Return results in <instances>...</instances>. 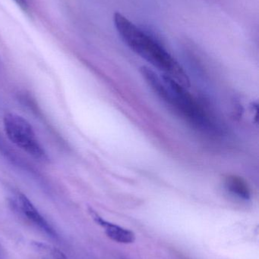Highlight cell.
<instances>
[{
    "label": "cell",
    "mask_w": 259,
    "mask_h": 259,
    "mask_svg": "<svg viewBox=\"0 0 259 259\" xmlns=\"http://www.w3.org/2000/svg\"><path fill=\"white\" fill-rule=\"evenodd\" d=\"M114 21L120 37L131 50L164 75L171 77L184 88H190V79L183 68L155 37L120 12L114 14Z\"/></svg>",
    "instance_id": "cell-1"
},
{
    "label": "cell",
    "mask_w": 259,
    "mask_h": 259,
    "mask_svg": "<svg viewBox=\"0 0 259 259\" xmlns=\"http://www.w3.org/2000/svg\"><path fill=\"white\" fill-rule=\"evenodd\" d=\"M141 73L154 93L193 127L206 134L218 132L212 117L187 91V88L171 77H160L147 67H141Z\"/></svg>",
    "instance_id": "cell-2"
},
{
    "label": "cell",
    "mask_w": 259,
    "mask_h": 259,
    "mask_svg": "<svg viewBox=\"0 0 259 259\" xmlns=\"http://www.w3.org/2000/svg\"><path fill=\"white\" fill-rule=\"evenodd\" d=\"M5 132L12 143L38 161L49 160L47 152L36 139L33 127L27 120L15 113H7L3 118Z\"/></svg>",
    "instance_id": "cell-3"
},
{
    "label": "cell",
    "mask_w": 259,
    "mask_h": 259,
    "mask_svg": "<svg viewBox=\"0 0 259 259\" xmlns=\"http://www.w3.org/2000/svg\"><path fill=\"white\" fill-rule=\"evenodd\" d=\"M12 205L17 212L24 218L27 222L31 224L39 231H42L49 237L56 238L58 237L56 231L52 228L44 216L39 212L38 208L33 205L30 199L21 193H17L12 199Z\"/></svg>",
    "instance_id": "cell-4"
},
{
    "label": "cell",
    "mask_w": 259,
    "mask_h": 259,
    "mask_svg": "<svg viewBox=\"0 0 259 259\" xmlns=\"http://www.w3.org/2000/svg\"><path fill=\"white\" fill-rule=\"evenodd\" d=\"M89 213L93 220L103 228L106 235L113 241L122 244H131L135 241V235L132 231L104 220L92 208H89Z\"/></svg>",
    "instance_id": "cell-5"
},
{
    "label": "cell",
    "mask_w": 259,
    "mask_h": 259,
    "mask_svg": "<svg viewBox=\"0 0 259 259\" xmlns=\"http://www.w3.org/2000/svg\"><path fill=\"white\" fill-rule=\"evenodd\" d=\"M225 189L233 196L248 200L251 197V191L247 183L236 175H228L225 180Z\"/></svg>",
    "instance_id": "cell-6"
},
{
    "label": "cell",
    "mask_w": 259,
    "mask_h": 259,
    "mask_svg": "<svg viewBox=\"0 0 259 259\" xmlns=\"http://www.w3.org/2000/svg\"><path fill=\"white\" fill-rule=\"evenodd\" d=\"M33 246L44 259H68L63 252L46 243L35 242L33 243Z\"/></svg>",
    "instance_id": "cell-7"
},
{
    "label": "cell",
    "mask_w": 259,
    "mask_h": 259,
    "mask_svg": "<svg viewBox=\"0 0 259 259\" xmlns=\"http://www.w3.org/2000/svg\"><path fill=\"white\" fill-rule=\"evenodd\" d=\"M14 1L20 6L22 10L25 11V12L27 10V4L25 0H14Z\"/></svg>",
    "instance_id": "cell-8"
},
{
    "label": "cell",
    "mask_w": 259,
    "mask_h": 259,
    "mask_svg": "<svg viewBox=\"0 0 259 259\" xmlns=\"http://www.w3.org/2000/svg\"><path fill=\"white\" fill-rule=\"evenodd\" d=\"M3 249H2L1 246H0V259H3Z\"/></svg>",
    "instance_id": "cell-9"
}]
</instances>
